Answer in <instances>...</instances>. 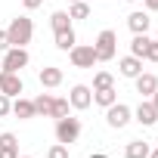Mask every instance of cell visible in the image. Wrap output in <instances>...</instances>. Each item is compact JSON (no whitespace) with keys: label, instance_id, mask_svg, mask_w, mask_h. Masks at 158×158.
Returning <instances> with one entry per match:
<instances>
[{"label":"cell","instance_id":"cell-1","mask_svg":"<svg viewBox=\"0 0 158 158\" xmlns=\"http://www.w3.org/2000/svg\"><path fill=\"white\" fill-rule=\"evenodd\" d=\"M6 37H10V47H25V44H31V37H34L31 19H28V16H16V19L10 22V28H6Z\"/></svg>","mask_w":158,"mask_h":158},{"label":"cell","instance_id":"cell-2","mask_svg":"<svg viewBox=\"0 0 158 158\" xmlns=\"http://www.w3.org/2000/svg\"><path fill=\"white\" fill-rule=\"evenodd\" d=\"M93 50H96V62L115 59V53H118V34L112 28H102L99 37H96V44H93Z\"/></svg>","mask_w":158,"mask_h":158},{"label":"cell","instance_id":"cell-3","mask_svg":"<svg viewBox=\"0 0 158 158\" xmlns=\"http://www.w3.org/2000/svg\"><path fill=\"white\" fill-rule=\"evenodd\" d=\"M77 136H81V121L65 115V118H56V143H74Z\"/></svg>","mask_w":158,"mask_h":158},{"label":"cell","instance_id":"cell-4","mask_svg":"<svg viewBox=\"0 0 158 158\" xmlns=\"http://www.w3.org/2000/svg\"><path fill=\"white\" fill-rule=\"evenodd\" d=\"M68 56H71V65H74V68H93V65H96V50H93V44H74V47L68 50Z\"/></svg>","mask_w":158,"mask_h":158},{"label":"cell","instance_id":"cell-5","mask_svg":"<svg viewBox=\"0 0 158 158\" xmlns=\"http://www.w3.org/2000/svg\"><path fill=\"white\" fill-rule=\"evenodd\" d=\"M130 106H124V102H112L109 109H106V124L109 127H115V130H121V127H127L130 124Z\"/></svg>","mask_w":158,"mask_h":158},{"label":"cell","instance_id":"cell-6","mask_svg":"<svg viewBox=\"0 0 158 158\" xmlns=\"http://www.w3.org/2000/svg\"><path fill=\"white\" fill-rule=\"evenodd\" d=\"M68 106H71V109H81V112L90 109V106H93V90H90L87 84H74L71 93H68Z\"/></svg>","mask_w":158,"mask_h":158},{"label":"cell","instance_id":"cell-7","mask_svg":"<svg viewBox=\"0 0 158 158\" xmlns=\"http://www.w3.org/2000/svg\"><path fill=\"white\" fill-rule=\"evenodd\" d=\"M25 90V84H22V77H19V71H0V93L3 96H19Z\"/></svg>","mask_w":158,"mask_h":158},{"label":"cell","instance_id":"cell-8","mask_svg":"<svg viewBox=\"0 0 158 158\" xmlns=\"http://www.w3.org/2000/svg\"><path fill=\"white\" fill-rule=\"evenodd\" d=\"M28 65V50L25 47H10L3 56V71H22Z\"/></svg>","mask_w":158,"mask_h":158},{"label":"cell","instance_id":"cell-9","mask_svg":"<svg viewBox=\"0 0 158 158\" xmlns=\"http://www.w3.org/2000/svg\"><path fill=\"white\" fill-rule=\"evenodd\" d=\"M133 115H136V121H139L143 127H152V124L158 121V109H155L149 99H143V102L136 106V112H133Z\"/></svg>","mask_w":158,"mask_h":158},{"label":"cell","instance_id":"cell-10","mask_svg":"<svg viewBox=\"0 0 158 158\" xmlns=\"http://www.w3.org/2000/svg\"><path fill=\"white\" fill-rule=\"evenodd\" d=\"M133 81H136V93H139V96H152L155 87H158V77H155L152 71H139Z\"/></svg>","mask_w":158,"mask_h":158},{"label":"cell","instance_id":"cell-11","mask_svg":"<svg viewBox=\"0 0 158 158\" xmlns=\"http://www.w3.org/2000/svg\"><path fill=\"white\" fill-rule=\"evenodd\" d=\"M0 158H19V139L16 133H0Z\"/></svg>","mask_w":158,"mask_h":158},{"label":"cell","instance_id":"cell-12","mask_svg":"<svg viewBox=\"0 0 158 158\" xmlns=\"http://www.w3.org/2000/svg\"><path fill=\"white\" fill-rule=\"evenodd\" d=\"M149 25H152L149 13H139V10H136V13H130V16H127V28H130L133 34H146V31H149Z\"/></svg>","mask_w":158,"mask_h":158},{"label":"cell","instance_id":"cell-13","mask_svg":"<svg viewBox=\"0 0 158 158\" xmlns=\"http://www.w3.org/2000/svg\"><path fill=\"white\" fill-rule=\"evenodd\" d=\"M118 71H121L124 77H136V74L143 71V59H136V56H124V59H118Z\"/></svg>","mask_w":158,"mask_h":158},{"label":"cell","instance_id":"cell-14","mask_svg":"<svg viewBox=\"0 0 158 158\" xmlns=\"http://www.w3.org/2000/svg\"><path fill=\"white\" fill-rule=\"evenodd\" d=\"M40 87H59L62 84V68H56V65H47V68H40Z\"/></svg>","mask_w":158,"mask_h":158},{"label":"cell","instance_id":"cell-15","mask_svg":"<svg viewBox=\"0 0 158 158\" xmlns=\"http://www.w3.org/2000/svg\"><path fill=\"white\" fill-rule=\"evenodd\" d=\"M149 152H152V149H149L146 139H130V143L124 146V155H127V158H149Z\"/></svg>","mask_w":158,"mask_h":158},{"label":"cell","instance_id":"cell-16","mask_svg":"<svg viewBox=\"0 0 158 158\" xmlns=\"http://www.w3.org/2000/svg\"><path fill=\"white\" fill-rule=\"evenodd\" d=\"M50 28H53V34H59V31H68V28H71V16H68L65 10H56V13L50 16Z\"/></svg>","mask_w":158,"mask_h":158},{"label":"cell","instance_id":"cell-17","mask_svg":"<svg viewBox=\"0 0 158 158\" xmlns=\"http://www.w3.org/2000/svg\"><path fill=\"white\" fill-rule=\"evenodd\" d=\"M13 115L22 118V121H28V118H34L37 112H34V102H31V99H22V96H19V99L13 102Z\"/></svg>","mask_w":158,"mask_h":158},{"label":"cell","instance_id":"cell-18","mask_svg":"<svg viewBox=\"0 0 158 158\" xmlns=\"http://www.w3.org/2000/svg\"><path fill=\"white\" fill-rule=\"evenodd\" d=\"M93 102H96V106H102V109H109L112 102H118V93H115V87H106V90H93Z\"/></svg>","mask_w":158,"mask_h":158},{"label":"cell","instance_id":"cell-19","mask_svg":"<svg viewBox=\"0 0 158 158\" xmlns=\"http://www.w3.org/2000/svg\"><path fill=\"white\" fill-rule=\"evenodd\" d=\"M149 34H133V40H130V56H136V59H143L146 56V47H149Z\"/></svg>","mask_w":158,"mask_h":158},{"label":"cell","instance_id":"cell-20","mask_svg":"<svg viewBox=\"0 0 158 158\" xmlns=\"http://www.w3.org/2000/svg\"><path fill=\"white\" fill-rule=\"evenodd\" d=\"M74 44H77V34H74V28H68V31H59V34H56V47H59V50H65V53H68Z\"/></svg>","mask_w":158,"mask_h":158},{"label":"cell","instance_id":"cell-21","mask_svg":"<svg viewBox=\"0 0 158 158\" xmlns=\"http://www.w3.org/2000/svg\"><path fill=\"white\" fill-rule=\"evenodd\" d=\"M31 102H34V112H37V115L50 118V109H53V96H50V93H40V96H34Z\"/></svg>","mask_w":158,"mask_h":158},{"label":"cell","instance_id":"cell-22","mask_svg":"<svg viewBox=\"0 0 158 158\" xmlns=\"http://www.w3.org/2000/svg\"><path fill=\"white\" fill-rule=\"evenodd\" d=\"M106 87H115V77L109 71H96L93 74V90H106Z\"/></svg>","mask_w":158,"mask_h":158},{"label":"cell","instance_id":"cell-23","mask_svg":"<svg viewBox=\"0 0 158 158\" xmlns=\"http://www.w3.org/2000/svg\"><path fill=\"white\" fill-rule=\"evenodd\" d=\"M65 115H68V99H62V96H53L50 118H65Z\"/></svg>","mask_w":158,"mask_h":158},{"label":"cell","instance_id":"cell-24","mask_svg":"<svg viewBox=\"0 0 158 158\" xmlns=\"http://www.w3.org/2000/svg\"><path fill=\"white\" fill-rule=\"evenodd\" d=\"M68 16H71V19H87V16H90V6L84 3V0H77V3L68 6Z\"/></svg>","mask_w":158,"mask_h":158},{"label":"cell","instance_id":"cell-25","mask_svg":"<svg viewBox=\"0 0 158 158\" xmlns=\"http://www.w3.org/2000/svg\"><path fill=\"white\" fill-rule=\"evenodd\" d=\"M47 158H68V146H65V143L50 146V149H47Z\"/></svg>","mask_w":158,"mask_h":158},{"label":"cell","instance_id":"cell-26","mask_svg":"<svg viewBox=\"0 0 158 158\" xmlns=\"http://www.w3.org/2000/svg\"><path fill=\"white\" fill-rule=\"evenodd\" d=\"M143 59L158 62V40H149V47H146V56H143Z\"/></svg>","mask_w":158,"mask_h":158},{"label":"cell","instance_id":"cell-27","mask_svg":"<svg viewBox=\"0 0 158 158\" xmlns=\"http://www.w3.org/2000/svg\"><path fill=\"white\" fill-rule=\"evenodd\" d=\"M13 112V102H10V96H3V93H0V118H6Z\"/></svg>","mask_w":158,"mask_h":158},{"label":"cell","instance_id":"cell-28","mask_svg":"<svg viewBox=\"0 0 158 158\" xmlns=\"http://www.w3.org/2000/svg\"><path fill=\"white\" fill-rule=\"evenodd\" d=\"M0 50H3V53L10 50V37H6V31H0Z\"/></svg>","mask_w":158,"mask_h":158},{"label":"cell","instance_id":"cell-29","mask_svg":"<svg viewBox=\"0 0 158 158\" xmlns=\"http://www.w3.org/2000/svg\"><path fill=\"white\" fill-rule=\"evenodd\" d=\"M22 3H25V10H37V6L44 3V0H22Z\"/></svg>","mask_w":158,"mask_h":158},{"label":"cell","instance_id":"cell-30","mask_svg":"<svg viewBox=\"0 0 158 158\" xmlns=\"http://www.w3.org/2000/svg\"><path fill=\"white\" fill-rule=\"evenodd\" d=\"M143 3H146L149 13H158V0H143Z\"/></svg>","mask_w":158,"mask_h":158},{"label":"cell","instance_id":"cell-31","mask_svg":"<svg viewBox=\"0 0 158 158\" xmlns=\"http://www.w3.org/2000/svg\"><path fill=\"white\" fill-rule=\"evenodd\" d=\"M149 102H152V106H155V109H158V87H155V93H152V96H149Z\"/></svg>","mask_w":158,"mask_h":158},{"label":"cell","instance_id":"cell-32","mask_svg":"<svg viewBox=\"0 0 158 158\" xmlns=\"http://www.w3.org/2000/svg\"><path fill=\"white\" fill-rule=\"evenodd\" d=\"M90 158H109V155H106V152H93Z\"/></svg>","mask_w":158,"mask_h":158},{"label":"cell","instance_id":"cell-33","mask_svg":"<svg viewBox=\"0 0 158 158\" xmlns=\"http://www.w3.org/2000/svg\"><path fill=\"white\" fill-rule=\"evenodd\" d=\"M149 158H158V149H155V152H149Z\"/></svg>","mask_w":158,"mask_h":158},{"label":"cell","instance_id":"cell-34","mask_svg":"<svg viewBox=\"0 0 158 158\" xmlns=\"http://www.w3.org/2000/svg\"><path fill=\"white\" fill-rule=\"evenodd\" d=\"M19 158H31V155H19Z\"/></svg>","mask_w":158,"mask_h":158},{"label":"cell","instance_id":"cell-35","mask_svg":"<svg viewBox=\"0 0 158 158\" xmlns=\"http://www.w3.org/2000/svg\"><path fill=\"white\" fill-rule=\"evenodd\" d=\"M127 3H136V0H127Z\"/></svg>","mask_w":158,"mask_h":158},{"label":"cell","instance_id":"cell-36","mask_svg":"<svg viewBox=\"0 0 158 158\" xmlns=\"http://www.w3.org/2000/svg\"><path fill=\"white\" fill-rule=\"evenodd\" d=\"M68 3H77V0H68Z\"/></svg>","mask_w":158,"mask_h":158},{"label":"cell","instance_id":"cell-37","mask_svg":"<svg viewBox=\"0 0 158 158\" xmlns=\"http://www.w3.org/2000/svg\"><path fill=\"white\" fill-rule=\"evenodd\" d=\"M0 71H3V62H0Z\"/></svg>","mask_w":158,"mask_h":158},{"label":"cell","instance_id":"cell-38","mask_svg":"<svg viewBox=\"0 0 158 158\" xmlns=\"http://www.w3.org/2000/svg\"><path fill=\"white\" fill-rule=\"evenodd\" d=\"M155 40H158V37H155Z\"/></svg>","mask_w":158,"mask_h":158}]
</instances>
